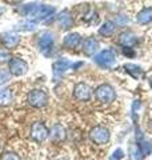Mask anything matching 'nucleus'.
<instances>
[{
    "label": "nucleus",
    "mask_w": 152,
    "mask_h": 160,
    "mask_svg": "<svg viewBox=\"0 0 152 160\" xmlns=\"http://www.w3.org/2000/svg\"><path fill=\"white\" fill-rule=\"evenodd\" d=\"M136 144H138V147L140 148V151L144 156H148L152 152V144L143 136V133L140 132L139 128H136Z\"/></svg>",
    "instance_id": "nucleus-11"
},
{
    "label": "nucleus",
    "mask_w": 152,
    "mask_h": 160,
    "mask_svg": "<svg viewBox=\"0 0 152 160\" xmlns=\"http://www.w3.org/2000/svg\"><path fill=\"white\" fill-rule=\"evenodd\" d=\"M49 135H51V138L53 140H56V142H63V140H65V138H67V132H65V129L62 124H53L49 131Z\"/></svg>",
    "instance_id": "nucleus-15"
},
{
    "label": "nucleus",
    "mask_w": 152,
    "mask_h": 160,
    "mask_svg": "<svg viewBox=\"0 0 152 160\" xmlns=\"http://www.w3.org/2000/svg\"><path fill=\"white\" fill-rule=\"evenodd\" d=\"M8 71L12 76H23L28 71V64L20 58H11L8 62Z\"/></svg>",
    "instance_id": "nucleus-5"
},
{
    "label": "nucleus",
    "mask_w": 152,
    "mask_h": 160,
    "mask_svg": "<svg viewBox=\"0 0 152 160\" xmlns=\"http://www.w3.org/2000/svg\"><path fill=\"white\" fill-rule=\"evenodd\" d=\"M8 3H11V4H18V3H20L22 0H7Z\"/></svg>",
    "instance_id": "nucleus-28"
},
{
    "label": "nucleus",
    "mask_w": 152,
    "mask_h": 160,
    "mask_svg": "<svg viewBox=\"0 0 152 160\" xmlns=\"http://www.w3.org/2000/svg\"><path fill=\"white\" fill-rule=\"evenodd\" d=\"M129 159L131 160H144V155L141 153L140 148L138 147L136 143L129 147Z\"/></svg>",
    "instance_id": "nucleus-21"
},
{
    "label": "nucleus",
    "mask_w": 152,
    "mask_h": 160,
    "mask_svg": "<svg viewBox=\"0 0 152 160\" xmlns=\"http://www.w3.org/2000/svg\"><path fill=\"white\" fill-rule=\"evenodd\" d=\"M22 12L27 16L31 22H42L47 18L52 16L56 12L53 6H47V4H36V3H29L27 6L22 8Z\"/></svg>",
    "instance_id": "nucleus-1"
},
{
    "label": "nucleus",
    "mask_w": 152,
    "mask_h": 160,
    "mask_svg": "<svg viewBox=\"0 0 152 160\" xmlns=\"http://www.w3.org/2000/svg\"><path fill=\"white\" fill-rule=\"evenodd\" d=\"M38 47H39V51L44 53L45 56L49 55V52L52 51L53 48V36L52 33L49 32H43L40 35V38L38 40Z\"/></svg>",
    "instance_id": "nucleus-8"
},
{
    "label": "nucleus",
    "mask_w": 152,
    "mask_h": 160,
    "mask_svg": "<svg viewBox=\"0 0 152 160\" xmlns=\"http://www.w3.org/2000/svg\"><path fill=\"white\" fill-rule=\"evenodd\" d=\"M80 43H82V36H80V33L72 32V33H68L67 36L64 38L63 47L67 48V49H75L80 46Z\"/></svg>",
    "instance_id": "nucleus-12"
},
{
    "label": "nucleus",
    "mask_w": 152,
    "mask_h": 160,
    "mask_svg": "<svg viewBox=\"0 0 152 160\" xmlns=\"http://www.w3.org/2000/svg\"><path fill=\"white\" fill-rule=\"evenodd\" d=\"M109 138H111L109 129L105 128L104 126H95L94 128H91V131H89V139L92 140L95 144H98V146L107 144L109 142Z\"/></svg>",
    "instance_id": "nucleus-2"
},
{
    "label": "nucleus",
    "mask_w": 152,
    "mask_h": 160,
    "mask_svg": "<svg viewBox=\"0 0 152 160\" xmlns=\"http://www.w3.org/2000/svg\"><path fill=\"white\" fill-rule=\"evenodd\" d=\"M125 156V153H124V151L121 148H116L115 151H114V153H112V156H111V159L109 160H121Z\"/></svg>",
    "instance_id": "nucleus-24"
},
{
    "label": "nucleus",
    "mask_w": 152,
    "mask_h": 160,
    "mask_svg": "<svg viewBox=\"0 0 152 160\" xmlns=\"http://www.w3.org/2000/svg\"><path fill=\"white\" fill-rule=\"evenodd\" d=\"M138 23L139 24H148L152 22V7H147L138 13Z\"/></svg>",
    "instance_id": "nucleus-18"
},
{
    "label": "nucleus",
    "mask_w": 152,
    "mask_h": 160,
    "mask_svg": "<svg viewBox=\"0 0 152 160\" xmlns=\"http://www.w3.org/2000/svg\"><path fill=\"white\" fill-rule=\"evenodd\" d=\"M4 12H6V8H4L3 6H0V15H3Z\"/></svg>",
    "instance_id": "nucleus-29"
},
{
    "label": "nucleus",
    "mask_w": 152,
    "mask_h": 160,
    "mask_svg": "<svg viewBox=\"0 0 152 160\" xmlns=\"http://www.w3.org/2000/svg\"><path fill=\"white\" fill-rule=\"evenodd\" d=\"M11 59V52L9 49H6V48H0V62H9Z\"/></svg>",
    "instance_id": "nucleus-25"
},
{
    "label": "nucleus",
    "mask_w": 152,
    "mask_h": 160,
    "mask_svg": "<svg viewBox=\"0 0 152 160\" xmlns=\"http://www.w3.org/2000/svg\"><path fill=\"white\" fill-rule=\"evenodd\" d=\"M83 52L85 56H92V55L96 53V51L99 49V43H98V40L94 39V38H88V39H85L84 42H83Z\"/></svg>",
    "instance_id": "nucleus-14"
},
{
    "label": "nucleus",
    "mask_w": 152,
    "mask_h": 160,
    "mask_svg": "<svg viewBox=\"0 0 152 160\" xmlns=\"http://www.w3.org/2000/svg\"><path fill=\"white\" fill-rule=\"evenodd\" d=\"M116 62V55L112 49H103L95 56V63L103 68H111Z\"/></svg>",
    "instance_id": "nucleus-4"
},
{
    "label": "nucleus",
    "mask_w": 152,
    "mask_h": 160,
    "mask_svg": "<svg viewBox=\"0 0 152 160\" xmlns=\"http://www.w3.org/2000/svg\"><path fill=\"white\" fill-rule=\"evenodd\" d=\"M73 96L80 100V102H88L92 96V89L88 84L85 83H78L73 88Z\"/></svg>",
    "instance_id": "nucleus-9"
},
{
    "label": "nucleus",
    "mask_w": 152,
    "mask_h": 160,
    "mask_svg": "<svg viewBox=\"0 0 152 160\" xmlns=\"http://www.w3.org/2000/svg\"><path fill=\"white\" fill-rule=\"evenodd\" d=\"M59 160H67V159H59Z\"/></svg>",
    "instance_id": "nucleus-30"
},
{
    "label": "nucleus",
    "mask_w": 152,
    "mask_h": 160,
    "mask_svg": "<svg viewBox=\"0 0 152 160\" xmlns=\"http://www.w3.org/2000/svg\"><path fill=\"white\" fill-rule=\"evenodd\" d=\"M95 98L98 102L100 103H112L115 98H116V92L112 86H109V84H101L96 88L95 91Z\"/></svg>",
    "instance_id": "nucleus-3"
},
{
    "label": "nucleus",
    "mask_w": 152,
    "mask_h": 160,
    "mask_svg": "<svg viewBox=\"0 0 152 160\" xmlns=\"http://www.w3.org/2000/svg\"><path fill=\"white\" fill-rule=\"evenodd\" d=\"M12 91L11 88H4V89H0V106L4 107V106H8L9 103L12 102Z\"/></svg>",
    "instance_id": "nucleus-20"
},
{
    "label": "nucleus",
    "mask_w": 152,
    "mask_h": 160,
    "mask_svg": "<svg viewBox=\"0 0 152 160\" xmlns=\"http://www.w3.org/2000/svg\"><path fill=\"white\" fill-rule=\"evenodd\" d=\"M0 43L3 44V47L6 49H13L20 43V36L13 32H7L0 35Z\"/></svg>",
    "instance_id": "nucleus-10"
},
{
    "label": "nucleus",
    "mask_w": 152,
    "mask_h": 160,
    "mask_svg": "<svg viewBox=\"0 0 152 160\" xmlns=\"http://www.w3.org/2000/svg\"><path fill=\"white\" fill-rule=\"evenodd\" d=\"M119 44L121 47H131L132 48L136 43H138V39H136L135 35L131 31H124L119 35Z\"/></svg>",
    "instance_id": "nucleus-13"
},
{
    "label": "nucleus",
    "mask_w": 152,
    "mask_h": 160,
    "mask_svg": "<svg viewBox=\"0 0 152 160\" xmlns=\"http://www.w3.org/2000/svg\"><path fill=\"white\" fill-rule=\"evenodd\" d=\"M49 135V131L47 126L44 123H40V122H36L32 124L31 127V138L38 143H43L45 139L48 138Z\"/></svg>",
    "instance_id": "nucleus-7"
},
{
    "label": "nucleus",
    "mask_w": 152,
    "mask_h": 160,
    "mask_svg": "<svg viewBox=\"0 0 152 160\" xmlns=\"http://www.w3.org/2000/svg\"><path fill=\"white\" fill-rule=\"evenodd\" d=\"M116 31V24L114 22H105L103 26H101L99 28V33L101 35V36H104V38H109V36H112V35L115 33Z\"/></svg>",
    "instance_id": "nucleus-19"
},
{
    "label": "nucleus",
    "mask_w": 152,
    "mask_h": 160,
    "mask_svg": "<svg viewBox=\"0 0 152 160\" xmlns=\"http://www.w3.org/2000/svg\"><path fill=\"white\" fill-rule=\"evenodd\" d=\"M9 76H11V73H9L8 69H6V68H0V86L6 84L8 80H9Z\"/></svg>",
    "instance_id": "nucleus-23"
},
{
    "label": "nucleus",
    "mask_w": 152,
    "mask_h": 160,
    "mask_svg": "<svg viewBox=\"0 0 152 160\" xmlns=\"http://www.w3.org/2000/svg\"><path fill=\"white\" fill-rule=\"evenodd\" d=\"M0 160H22V159H20L19 155L13 153V152H6V153H3V156Z\"/></svg>",
    "instance_id": "nucleus-26"
},
{
    "label": "nucleus",
    "mask_w": 152,
    "mask_h": 160,
    "mask_svg": "<svg viewBox=\"0 0 152 160\" xmlns=\"http://www.w3.org/2000/svg\"><path fill=\"white\" fill-rule=\"evenodd\" d=\"M124 69L135 79H138L141 73V68L139 66H135V64H124Z\"/></svg>",
    "instance_id": "nucleus-22"
},
{
    "label": "nucleus",
    "mask_w": 152,
    "mask_h": 160,
    "mask_svg": "<svg viewBox=\"0 0 152 160\" xmlns=\"http://www.w3.org/2000/svg\"><path fill=\"white\" fill-rule=\"evenodd\" d=\"M123 53L125 55V56H128V58H132L135 55L134 48H131V47H123Z\"/></svg>",
    "instance_id": "nucleus-27"
},
{
    "label": "nucleus",
    "mask_w": 152,
    "mask_h": 160,
    "mask_svg": "<svg viewBox=\"0 0 152 160\" xmlns=\"http://www.w3.org/2000/svg\"><path fill=\"white\" fill-rule=\"evenodd\" d=\"M69 67H71V63L68 62V60H65V59H60V60H58V62H55L53 66H52L55 76H58V75L59 76L60 75H63Z\"/></svg>",
    "instance_id": "nucleus-17"
},
{
    "label": "nucleus",
    "mask_w": 152,
    "mask_h": 160,
    "mask_svg": "<svg viewBox=\"0 0 152 160\" xmlns=\"http://www.w3.org/2000/svg\"><path fill=\"white\" fill-rule=\"evenodd\" d=\"M28 103L35 108H42L48 103V95L42 89H32L28 93Z\"/></svg>",
    "instance_id": "nucleus-6"
},
{
    "label": "nucleus",
    "mask_w": 152,
    "mask_h": 160,
    "mask_svg": "<svg viewBox=\"0 0 152 160\" xmlns=\"http://www.w3.org/2000/svg\"><path fill=\"white\" fill-rule=\"evenodd\" d=\"M58 22H59L60 26H62L63 29H68V28H71L73 26V19H72L71 13L67 11V9H64V11H62L59 13Z\"/></svg>",
    "instance_id": "nucleus-16"
}]
</instances>
